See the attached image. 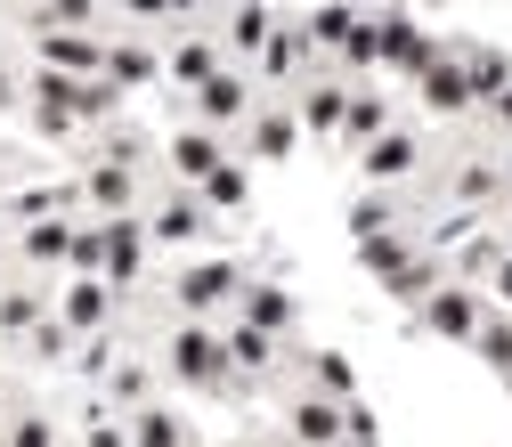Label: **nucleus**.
I'll return each mask as SVG.
<instances>
[{"mask_svg":"<svg viewBox=\"0 0 512 447\" xmlns=\"http://www.w3.org/2000/svg\"><path fill=\"white\" fill-rule=\"evenodd\" d=\"M179 391H236V374H228V342L220 326H204V317H171V334H163V358H155Z\"/></svg>","mask_w":512,"mask_h":447,"instance_id":"f257e3e1","label":"nucleus"},{"mask_svg":"<svg viewBox=\"0 0 512 447\" xmlns=\"http://www.w3.org/2000/svg\"><path fill=\"white\" fill-rule=\"evenodd\" d=\"M342 439H374V415L358 399H326L285 382V447H342Z\"/></svg>","mask_w":512,"mask_h":447,"instance_id":"f03ea898","label":"nucleus"},{"mask_svg":"<svg viewBox=\"0 0 512 447\" xmlns=\"http://www.w3.org/2000/svg\"><path fill=\"white\" fill-rule=\"evenodd\" d=\"M236 293H244V261H187L171 285H163V309L171 317H204V326H220V317L236 309Z\"/></svg>","mask_w":512,"mask_h":447,"instance_id":"7ed1b4c3","label":"nucleus"},{"mask_svg":"<svg viewBox=\"0 0 512 447\" xmlns=\"http://www.w3.org/2000/svg\"><path fill=\"white\" fill-rule=\"evenodd\" d=\"M504 187H512V171L496 163V147H472V155H456V163L431 179V196H439V204H456L464 220H472V212H488V220H496Z\"/></svg>","mask_w":512,"mask_h":447,"instance_id":"20e7f679","label":"nucleus"},{"mask_svg":"<svg viewBox=\"0 0 512 447\" xmlns=\"http://www.w3.org/2000/svg\"><path fill=\"white\" fill-rule=\"evenodd\" d=\"M139 220H147V244H163V252H196V244L220 228V220L204 212V196H196V187H179V179L155 187V196L139 204Z\"/></svg>","mask_w":512,"mask_h":447,"instance_id":"39448f33","label":"nucleus"},{"mask_svg":"<svg viewBox=\"0 0 512 447\" xmlns=\"http://www.w3.org/2000/svg\"><path fill=\"white\" fill-rule=\"evenodd\" d=\"M252 106H261V82H252L244 66H220L204 90H187V122H204V131H220L236 147V131L252 122Z\"/></svg>","mask_w":512,"mask_h":447,"instance_id":"423d86ee","label":"nucleus"},{"mask_svg":"<svg viewBox=\"0 0 512 447\" xmlns=\"http://www.w3.org/2000/svg\"><path fill=\"white\" fill-rule=\"evenodd\" d=\"M480 317H488V293H480L472 277H439V285L415 301V326H423L431 342H472Z\"/></svg>","mask_w":512,"mask_h":447,"instance_id":"0eeeda50","label":"nucleus"},{"mask_svg":"<svg viewBox=\"0 0 512 447\" xmlns=\"http://www.w3.org/2000/svg\"><path fill=\"white\" fill-rule=\"evenodd\" d=\"M49 309H57V326H66L74 342H90V334H106V326H114L122 293H114L106 277H66V285L49 293Z\"/></svg>","mask_w":512,"mask_h":447,"instance_id":"6e6552de","label":"nucleus"},{"mask_svg":"<svg viewBox=\"0 0 512 447\" xmlns=\"http://www.w3.org/2000/svg\"><path fill=\"white\" fill-rule=\"evenodd\" d=\"M285 98H293V122H301V131L334 147V131H342V106H350V82H342L334 66H317V74H301Z\"/></svg>","mask_w":512,"mask_h":447,"instance_id":"1a4fd4ad","label":"nucleus"},{"mask_svg":"<svg viewBox=\"0 0 512 447\" xmlns=\"http://www.w3.org/2000/svg\"><path fill=\"white\" fill-rule=\"evenodd\" d=\"M293 147H301L293 98H269V90H261V106H252V122L236 131V155H244V163H285Z\"/></svg>","mask_w":512,"mask_h":447,"instance_id":"9d476101","label":"nucleus"},{"mask_svg":"<svg viewBox=\"0 0 512 447\" xmlns=\"http://www.w3.org/2000/svg\"><path fill=\"white\" fill-rule=\"evenodd\" d=\"M220 66H228V49H220V33H212V25H179V41L163 49V82H171L179 98H187V90H204Z\"/></svg>","mask_w":512,"mask_h":447,"instance_id":"9b49d317","label":"nucleus"},{"mask_svg":"<svg viewBox=\"0 0 512 447\" xmlns=\"http://www.w3.org/2000/svg\"><path fill=\"white\" fill-rule=\"evenodd\" d=\"M228 155H236V147H228L220 131H204V122H171V139H163V163H171L179 187H204Z\"/></svg>","mask_w":512,"mask_h":447,"instance_id":"f8f14e48","label":"nucleus"},{"mask_svg":"<svg viewBox=\"0 0 512 447\" xmlns=\"http://www.w3.org/2000/svg\"><path fill=\"white\" fill-rule=\"evenodd\" d=\"M220 342H228V374H236V391H244V382L285 374V334H261V326H244V317H220Z\"/></svg>","mask_w":512,"mask_h":447,"instance_id":"ddd939ff","label":"nucleus"},{"mask_svg":"<svg viewBox=\"0 0 512 447\" xmlns=\"http://www.w3.org/2000/svg\"><path fill=\"white\" fill-rule=\"evenodd\" d=\"M358 171H366V187H407V179H423V131H415V122H391V131L358 155Z\"/></svg>","mask_w":512,"mask_h":447,"instance_id":"4468645a","label":"nucleus"},{"mask_svg":"<svg viewBox=\"0 0 512 447\" xmlns=\"http://www.w3.org/2000/svg\"><path fill=\"white\" fill-rule=\"evenodd\" d=\"M66 252H74V212H41V220L17 228V269H25V277L66 269Z\"/></svg>","mask_w":512,"mask_h":447,"instance_id":"2eb2a0df","label":"nucleus"},{"mask_svg":"<svg viewBox=\"0 0 512 447\" xmlns=\"http://www.w3.org/2000/svg\"><path fill=\"white\" fill-rule=\"evenodd\" d=\"M33 66H49V74H98V66H106V33L41 25V33H33Z\"/></svg>","mask_w":512,"mask_h":447,"instance_id":"dca6fc26","label":"nucleus"},{"mask_svg":"<svg viewBox=\"0 0 512 447\" xmlns=\"http://www.w3.org/2000/svg\"><path fill=\"white\" fill-rule=\"evenodd\" d=\"M122 98L131 90H147V82H163V49L147 41V33H106V66H98Z\"/></svg>","mask_w":512,"mask_h":447,"instance_id":"f3484780","label":"nucleus"},{"mask_svg":"<svg viewBox=\"0 0 512 447\" xmlns=\"http://www.w3.org/2000/svg\"><path fill=\"white\" fill-rule=\"evenodd\" d=\"M139 269H147V220L139 212H122V220H106V285L114 293H139Z\"/></svg>","mask_w":512,"mask_h":447,"instance_id":"a211bd4d","label":"nucleus"},{"mask_svg":"<svg viewBox=\"0 0 512 447\" xmlns=\"http://www.w3.org/2000/svg\"><path fill=\"white\" fill-rule=\"evenodd\" d=\"M374 41H382V66H399V74H423L431 66V57H447V41H431L415 17H374Z\"/></svg>","mask_w":512,"mask_h":447,"instance_id":"6ab92c4d","label":"nucleus"},{"mask_svg":"<svg viewBox=\"0 0 512 447\" xmlns=\"http://www.w3.org/2000/svg\"><path fill=\"white\" fill-rule=\"evenodd\" d=\"M415 98H423V114H431V122L472 114V82H464V66H456V49H447V57H431V66L415 74Z\"/></svg>","mask_w":512,"mask_h":447,"instance_id":"aec40b11","label":"nucleus"},{"mask_svg":"<svg viewBox=\"0 0 512 447\" xmlns=\"http://www.w3.org/2000/svg\"><path fill=\"white\" fill-rule=\"evenodd\" d=\"M228 317H244V326H261V334H293L301 301H293L277 277H244V293H236V309H228Z\"/></svg>","mask_w":512,"mask_h":447,"instance_id":"412c9836","label":"nucleus"},{"mask_svg":"<svg viewBox=\"0 0 512 447\" xmlns=\"http://www.w3.org/2000/svg\"><path fill=\"white\" fill-rule=\"evenodd\" d=\"M391 122H399V106L391 98H382V90H350V106H342V131H334V147L342 155H366L382 131H391Z\"/></svg>","mask_w":512,"mask_h":447,"instance_id":"4be33fe9","label":"nucleus"},{"mask_svg":"<svg viewBox=\"0 0 512 447\" xmlns=\"http://www.w3.org/2000/svg\"><path fill=\"white\" fill-rule=\"evenodd\" d=\"M285 374L301 391H326V399H358V374L342 350H285Z\"/></svg>","mask_w":512,"mask_h":447,"instance_id":"5701e85b","label":"nucleus"},{"mask_svg":"<svg viewBox=\"0 0 512 447\" xmlns=\"http://www.w3.org/2000/svg\"><path fill=\"white\" fill-rule=\"evenodd\" d=\"M49 293L57 285H41V277H9V285H0V342H25L49 317Z\"/></svg>","mask_w":512,"mask_h":447,"instance_id":"b1692460","label":"nucleus"},{"mask_svg":"<svg viewBox=\"0 0 512 447\" xmlns=\"http://www.w3.org/2000/svg\"><path fill=\"white\" fill-rule=\"evenodd\" d=\"M277 33V9L269 0H236V17H228V33H220V49H228V66H244L252 74V57H261V41Z\"/></svg>","mask_w":512,"mask_h":447,"instance_id":"393cba45","label":"nucleus"},{"mask_svg":"<svg viewBox=\"0 0 512 447\" xmlns=\"http://www.w3.org/2000/svg\"><path fill=\"white\" fill-rule=\"evenodd\" d=\"M122 423H131V447H196V423H187L179 407H131V415H122Z\"/></svg>","mask_w":512,"mask_h":447,"instance_id":"a878e982","label":"nucleus"},{"mask_svg":"<svg viewBox=\"0 0 512 447\" xmlns=\"http://www.w3.org/2000/svg\"><path fill=\"white\" fill-rule=\"evenodd\" d=\"M41 25H66V33H106V0H33L25 9V33Z\"/></svg>","mask_w":512,"mask_h":447,"instance_id":"bb28decb","label":"nucleus"},{"mask_svg":"<svg viewBox=\"0 0 512 447\" xmlns=\"http://www.w3.org/2000/svg\"><path fill=\"white\" fill-rule=\"evenodd\" d=\"M415 252H423V236H415V228H382V236H358V261H366L374 277H391V269H407Z\"/></svg>","mask_w":512,"mask_h":447,"instance_id":"cd10ccee","label":"nucleus"},{"mask_svg":"<svg viewBox=\"0 0 512 447\" xmlns=\"http://www.w3.org/2000/svg\"><path fill=\"white\" fill-rule=\"evenodd\" d=\"M147 391H155V366H147V358H114V366H106V407H114V415L147 407Z\"/></svg>","mask_w":512,"mask_h":447,"instance_id":"c85d7f7f","label":"nucleus"},{"mask_svg":"<svg viewBox=\"0 0 512 447\" xmlns=\"http://www.w3.org/2000/svg\"><path fill=\"white\" fill-rule=\"evenodd\" d=\"M196 196H204V212H212V220H220V212H244V204H252V179H244V155H228V163H220V171H212V179L196 187Z\"/></svg>","mask_w":512,"mask_h":447,"instance_id":"c756f323","label":"nucleus"},{"mask_svg":"<svg viewBox=\"0 0 512 447\" xmlns=\"http://www.w3.org/2000/svg\"><path fill=\"white\" fill-rule=\"evenodd\" d=\"M456 66H464V82H472V106H488V98L512 82V57H504V49H456Z\"/></svg>","mask_w":512,"mask_h":447,"instance_id":"7c9ffc66","label":"nucleus"},{"mask_svg":"<svg viewBox=\"0 0 512 447\" xmlns=\"http://www.w3.org/2000/svg\"><path fill=\"white\" fill-rule=\"evenodd\" d=\"M0 447H66V431H57L49 407H9V423H0Z\"/></svg>","mask_w":512,"mask_h":447,"instance_id":"2f4dec72","label":"nucleus"},{"mask_svg":"<svg viewBox=\"0 0 512 447\" xmlns=\"http://www.w3.org/2000/svg\"><path fill=\"white\" fill-rule=\"evenodd\" d=\"M472 350L488 358V374H504V382H512V309H488V317H480Z\"/></svg>","mask_w":512,"mask_h":447,"instance_id":"473e14b6","label":"nucleus"},{"mask_svg":"<svg viewBox=\"0 0 512 447\" xmlns=\"http://www.w3.org/2000/svg\"><path fill=\"white\" fill-rule=\"evenodd\" d=\"M350 25H358V9H350V0H326L317 17H301V33L317 41V57H334V49L350 41Z\"/></svg>","mask_w":512,"mask_h":447,"instance_id":"72a5a7b5","label":"nucleus"},{"mask_svg":"<svg viewBox=\"0 0 512 447\" xmlns=\"http://www.w3.org/2000/svg\"><path fill=\"white\" fill-rule=\"evenodd\" d=\"M374 66H382V41H374V17H358V25H350V41L334 49V74L350 82V74H374Z\"/></svg>","mask_w":512,"mask_h":447,"instance_id":"f704fd0d","label":"nucleus"},{"mask_svg":"<svg viewBox=\"0 0 512 447\" xmlns=\"http://www.w3.org/2000/svg\"><path fill=\"white\" fill-rule=\"evenodd\" d=\"M439 277H447V269H439V252H415V261H407V269H391L382 285H391V293H399V301L415 309V301H423V293H431Z\"/></svg>","mask_w":512,"mask_h":447,"instance_id":"c9c22d12","label":"nucleus"},{"mask_svg":"<svg viewBox=\"0 0 512 447\" xmlns=\"http://www.w3.org/2000/svg\"><path fill=\"white\" fill-rule=\"evenodd\" d=\"M25 350H33L41 366H74V350H82V342H74L66 326H57V309H49V317H41V326L25 334Z\"/></svg>","mask_w":512,"mask_h":447,"instance_id":"e433bc0d","label":"nucleus"},{"mask_svg":"<svg viewBox=\"0 0 512 447\" xmlns=\"http://www.w3.org/2000/svg\"><path fill=\"white\" fill-rule=\"evenodd\" d=\"M74 277H98L106 269V220H74V252H66Z\"/></svg>","mask_w":512,"mask_h":447,"instance_id":"4c0bfd02","label":"nucleus"},{"mask_svg":"<svg viewBox=\"0 0 512 447\" xmlns=\"http://www.w3.org/2000/svg\"><path fill=\"white\" fill-rule=\"evenodd\" d=\"M382 228H399V204H391V187L358 196V212H350V236H382Z\"/></svg>","mask_w":512,"mask_h":447,"instance_id":"58836bf2","label":"nucleus"},{"mask_svg":"<svg viewBox=\"0 0 512 447\" xmlns=\"http://www.w3.org/2000/svg\"><path fill=\"white\" fill-rule=\"evenodd\" d=\"M82 447H131V423H122V415L98 399V407L82 415Z\"/></svg>","mask_w":512,"mask_h":447,"instance_id":"ea45409f","label":"nucleus"},{"mask_svg":"<svg viewBox=\"0 0 512 447\" xmlns=\"http://www.w3.org/2000/svg\"><path fill=\"white\" fill-rule=\"evenodd\" d=\"M480 293H488V309H512V252H496V269L480 277Z\"/></svg>","mask_w":512,"mask_h":447,"instance_id":"a19ab883","label":"nucleus"},{"mask_svg":"<svg viewBox=\"0 0 512 447\" xmlns=\"http://www.w3.org/2000/svg\"><path fill=\"white\" fill-rule=\"evenodd\" d=\"M33 131H41V139H66V131H82V122H74L66 106H33Z\"/></svg>","mask_w":512,"mask_h":447,"instance_id":"79ce46f5","label":"nucleus"},{"mask_svg":"<svg viewBox=\"0 0 512 447\" xmlns=\"http://www.w3.org/2000/svg\"><path fill=\"white\" fill-rule=\"evenodd\" d=\"M480 114H488V131H496V139H512V82H504V90H496Z\"/></svg>","mask_w":512,"mask_h":447,"instance_id":"37998d69","label":"nucleus"},{"mask_svg":"<svg viewBox=\"0 0 512 447\" xmlns=\"http://www.w3.org/2000/svg\"><path fill=\"white\" fill-rule=\"evenodd\" d=\"M122 17H139V25H163V17H171V0H122Z\"/></svg>","mask_w":512,"mask_h":447,"instance_id":"c03bdc74","label":"nucleus"},{"mask_svg":"<svg viewBox=\"0 0 512 447\" xmlns=\"http://www.w3.org/2000/svg\"><path fill=\"white\" fill-rule=\"evenodd\" d=\"M17 98H25V82H17V66H0V114H9Z\"/></svg>","mask_w":512,"mask_h":447,"instance_id":"a18cd8bd","label":"nucleus"},{"mask_svg":"<svg viewBox=\"0 0 512 447\" xmlns=\"http://www.w3.org/2000/svg\"><path fill=\"white\" fill-rule=\"evenodd\" d=\"M496 220H512V187H504V204H496Z\"/></svg>","mask_w":512,"mask_h":447,"instance_id":"49530a36","label":"nucleus"},{"mask_svg":"<svg viewBox=\"0 0 512 447\" xmlns=\"http://www.w3.org/2000/svg\"><path fill=\"white\" fill-rule=\"evenodd\" d=\"M9 407H17V399H9V391H0V423H9Z\"/></svg>","mask_w":512,"mask_h":447,"instance_id":"de8ad7c7","label":"nucleus"},{"mask_svg":"<svg viewBox=\"0 0 512 447\" xmlns=\"http://www.w3.org/2000/svg\"><path fill=\"white\" fill-rule=\"evenodd\" d=\"M0 285H9V252H0Z\"/></svg>","mask_w":512,"mask_h":447,"instance_id":"09e8293b","label":"nucleus"},{"mask_svg":"<svg viewBox=\"0 0 512 447\" xmlns=\"http://www.w3.org/2000/svg\"><path fill=\"white\" fill-rule=\"evenodd\" d=\"M179 9H196V0H171V17H179Z\"/></svg>","mask_w":512,"mask_h":447,"instance_id":"8fccbe9b","label":"nucleus"}]
</instances>
